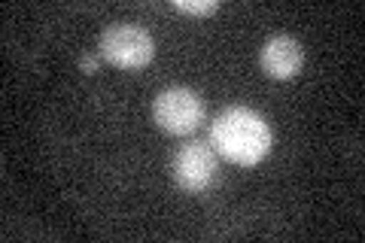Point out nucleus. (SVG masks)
<instances>
[{
  "instance_id": "nucleus-1",
  "label": "nucleus",
  "mask_w": 365,
  "mask_h": 243,
  "mask_svg": "<svg viewBox=\"0 0 365 243\" xmlns=\"http://www.w3.org/2000/svg\"><path fill=\"white\" fill-rule=\"evenodd\" d=\"M210 146L235 165H259L271 149V131L265 119L250 107H228L210 125Z\"/></svg>"
},
{
  "instance_id": "nucleus-2",
  "label": "nucleus",
  "mask_w": 365,
  "mask_h": 243,
  "mask_svg": "<svg viewBox=\"0 0 365 243\" xmlns=\"http://www.w3.org/2000/svg\"><path fill=\"white\" fill-rule=\"evenodd\" d=\"M153 37L137 25H113L101 37V58L122 71H140L153 61Z\"/></svg>"
},
{
  "instance_id": "nucleus-3",
  "label": "nucleus",
  "mask_w": 365,
  "mask_h": 243,
  "mask_svg": "<svg viewBox=\"0 0 365 243\" xmlns=\"http://www.w3.org/2000/svg\"><path fill=\"white\" fill-rule=\"evenodd\" d=\"M158 128H165L168 134H192L204 122V103L195 91L189 88H165L153 103Z\"/></svg>"
},
{
  "instance_id": "nucleus-4",
  "label": "nucleus",
  "mask_w": 365,
  "mask_h": 243,
  "mask_svg": "<svg viewBox=\"0 0 365 243\" xmlns=\"http://www.w3.org/2000/svg\"><path fill=\"white\" fill-rule=\"evenodd\" d=\"M174 180L182 192H207L216 180V158L207 143H186L174 155Z\"/></svg>"
},
{
  "instance_id": "nucleus-5",
  "label": "nucleus",
  "mask_w": 365,
  "mask_h": 243,
  "mask_svg": "<svg viewBox=\"0 0 365 243\" xmlns=\"http://www.w3.org/2000/svg\"><path fill=\"white\" fill-rule=\"evenodd\" d=\"M304 64V49L299 46V40L287 37H271L265 46H262V71H265L271 79H292L302 71Z\"/></svg>"
},
{
  "instance_id": "nucleus-6",
  "label": "nucleus",
  "mask_w": 365,
  "mask_h": 243,
  "mask_svg": "<svg viewBox=\"0 0 365 243\" xmlns=\"http://www.w3.org/2000/svg\"><path fill=\"white\" fill-rule=\"evenodd\" d=\"M174 9L192 13V16H213L220 9V4L216 0H174Z\"/></svg>"
},
{
  "instance_id": "nucleus-7",
  "label": "nucleus",
  "mask_w": 365,
  "mask_h": 243,
  "mask_svg": "<svg viewBox=\"0 0 365 243\" xmlns=\"http://www.w3.org/2000/svg\"><path fill=\"white\" fill-rule=\"evenodd\" d=\"M79 67H83L86 73H95V71H98V58H83V61H79Z\"/></svg>"
}]
</instances>
